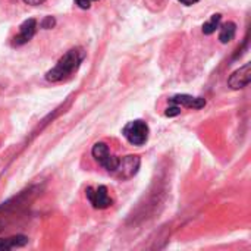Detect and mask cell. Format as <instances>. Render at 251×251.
<instances>
[{
  "instance_id": "cell-8",
  "label": "cell",
  "mask_w": 251,
  "mask_h": 251,
  "mask_svg": "<svg viewBox=\"0 0 251 251\" xmlns=\"http://www.w3.org/2000/svg\"><path fill=\"white\" fill-rule=\"evenodd\" d=\"M251 65L250 63H246L244 66H241L240 69L234 71L228 79V85L232 88V90H241L244 87H247L250 84L251 79Z\"/></svg>"
},
{
  "instance_id": "cell-2",
  "label": "cell",
  "mask_w": 251,
  "mask_h": 251,
  "mask_svg": "<svg viewBox=\"0 0 251 251\" xmlns=\"http://www.w3.org/2000/svg\"><path fill=\"white\" fill-rule=\"evenodd\" d=\"M169 106L165 110V115L168 118H175L181 113L182 107L187 109H203L206 106V99L204 97H194L190 94H175L168 100Z\"/></svg>"
},
{
  "instance_id": "cell-14",
  "label": "cell",
  "mask_w": 251,
  "mask_h": 251,
  "mask_svg": "<svg viewBox=\"0 0 251 251\" xmlns=\"http://www.w3.org/2000/svg\"><path fill=\"white\" fill-rule=\"evenodd\" d=\"M22 1H25L26 4H31V6H38V4L44 3L46 0H22Z\"/></svg>"
},
{
  "instance_id": "cell-12",
  "label": "cell",
  "mask_w": 251,
  "mask_h": 251,
  "mask_svg": "<svg viewBox=\"0 0 251 251\" xmlns=\"http://www.w3.org/2000/svg\"><path fill=\"white\" fill-rule=\"evenodd\" d=\"M54 24H56V21H54V18H51V16H46L43 21H41V28H44V29H50V28H53L54 26Z\"/></svg>"
},
{
  "instance_id": "cell-1",
  "label": "cell",
  "mask_w": 251,
  "mask_h": 251,
  "mask_svg": "<svg viewBox=\"0 0 251 251\" xmlns=\"http://www.w3.org/2000/svg\"><path fill=\"white\" fill-rule=\"evenodd\" d=\"M85 56H87V53L82 47H74V49L68 50L57 60V63L50 71H47L46 79L49 82H60V81L71 78L79 69Z\"/></svg>"
},
{
  "instance_id": "cell-4",
  "label": "cell",
  "mask_w": 251,
  "mask_h": 251,
  "mask_svg": "<svg viewBox=\"0 0 251 251\" xmlns=\"http://www.w3.org/2000/svg\"><path fill=\"white\" fill-rule=\"evenodd\" d=\"M149 134H150V128L147 122H144L143 119L131 121L122 128V135L126 138V141L137 147H141L147 143Z\"/></svg>"
},
{
  "instance_id": "cell-13",
  "label": "cell",
  "mask_w": 251,
  "mask_h": 251,
  "mask_svg": "<svg viewBox=\"0 0 251 251\" xmlns=\"http://www.w3.org/2000/svg\"><path fill=\"white\" fill-rule=\"evenodd\" d=\"M93 1H97V0H75V4L79 6L81 9H88Z\"/></svg>"
},
{
  "instance_id": "cell-11",
  "label": "cell",
  "mask_w": 251,
  "mask_h": 251,
  "mask_svg": "<svg viewBox=\"0 0 251 251\" xmlns=\"http://www.w3.org/2000/svg\"><path fill=\"white\" fill-rule=\"evenodd\" d=\"M221 19H222V15H221V13H215V15H212V18H210L207 22H204V24H203V32H204L206 35L213 34V32L219 28Z\"/></svg>"
},
{
  "instance_id": "cell-9",
  "label": "cell",
  "mask_w": 251,
  "mask_h": 251,
  "mask_svg": "<svg viewBox=\"0 0 251 251\" xmlns=\"http://www.w3.org/2000/svg\"><path fill=\"white\" fill-rule=\"evenodd\" d=\"M28 244V238L24 235H15L9 238H0V251L13 250L19 247H25Z\"/></svg>"
},
{
  "instance_id": "cell-6",
  "label": "cell",
  "mask_w": 251,
  "mask_h": 251,
  "mask_svg": "<svg viewBox=\"0 0 251 251\" xmlns=\"http://www.w3.org/2000/svg\"><path fill=\"white\" fill-rule=\"evenodd\" d=\"M140 165H141V159L138 156H125L121 159V163H119V168L116 171V174L113 175L115 178H118L119 181H128L131 178H134L140 169Z\"/></svg>"
},
{
  "instance_id": "cell-10",
  "label": "cell",
  "mask_w": 251,
  "mask_h": 251,
  "mask_svg": "<svg viewBox=\"0 0 251 251\" xmlns=\"http://www.w3.org/2000/svg\"><path fill=\"white\" fill-rule=\"evenodd\" d=\"M235 32H237V25L234 22H226L221 26V32H219V40L221 43L226 44L229 41L234 40L235 37Z\"/></svg>"
},
{
  "instance_id": "cell-15",
  "label": "cell",
  "mask_w": 251,
  "mask_h": 251,
  "mask_svg": "<svg viewBox=\"0 0 251 251\" xmlns=\"http://www.w3.org/2000/svg\"><path fill=\"white\" fill-rule=\"evenodd\" d=\"M179 3H182V4H185V6H193V4H196L197 1H200V0H178Z\"/></svg>"
},
{
  "instance_id": "cell-3",
  "label": "cell",
  "mask_w": 251,
  "mask_h": 251,
  "mask_svg": "<svg viewBox=\"0 0 251 251\" xmlns=\"http://www.w3.org/2000/svg\"><path fill=\"white\" fill-rule=\"evenodd\" d=\"M91 154H93L94 160L101 168L106 169L107 174H110L112 176L116 174L119 163H121V159L110 151V149L106 143H96L91 149Z\"/></svg>"
},
{
  "instance_id": "cell-5",
  "label": "cell",
  "mask_w": 251,
  "mask_h": 251,
  "mask_svg": "<svg viewBox=\"0 0 251 251\" xmlns=\"http://www.w3.org/2000/svg\"><path fill=\"white\" fill-rule=\"evenodd\" d=\"M85 196L90 201V204L94 209L103 210L107 209L113 204L112 197L109 196V191L104 185H99V187H88L85 190Z\"/></svg>"
},
{
  "instance_id": "cell-7",
  "label": "cell",
  "mask_w": 251,
  "mask_h": 251,
  "mask_svg": "<svg viewBox=\"0 0 251 251\" xmlns=\"http://www.w3.org/2000/svg\"><path fill=\"white\" fill-rule=\"evenodd\" d=\"M37 32V21L29 18L26 21H24L19 26V32L13 37L12 40V46L15 47H19V46H24L26 44Z\"/></svg>"
}]
</instances>
